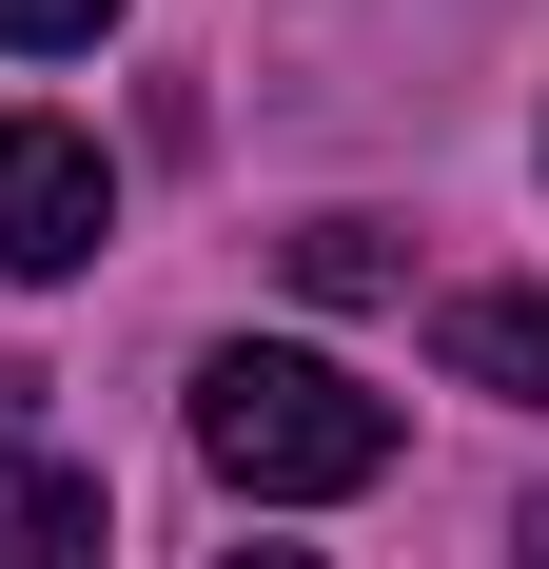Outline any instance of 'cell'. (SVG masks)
<instances>
[{
  "label": "cell",
  "mask_w": 549,
  "mask_h": 569,
  "mask_svg": "<svg viewBox=\"0 0 549 569\" xmlns=\"http://www.w3.org/2000/svg\"><path fill=\"white\" fill-rule=\"evenodd\" d=\"M236 569H315V550H236Z\"/></svg>",
  "instance_id": "8"
},
{
  "label": "cell",
  "mask_w": 549,
  "mask_h": 569,
  "mask_svg": "<svg viewBox=\"0 0 549 569\" xmlns=\"http://www.w3.org/2000/svg\"><path fill=\"white\" fill-rule=\"evenodd\" d=\"M432 373H451V393L549 412V295H451V315H432Z\"/></svg>",
  "instance_id": "4"
},
{
  "label": "cell",
  "mask_w": 549,
  "mask_h": 569,
  "mask_svg": "<svg viewBox=\"0 0 549 569\" xmlns=\"http://www.w3.org/2000/svg\"><path fill=\"white\" fill-rule=\"evenodd\" d=\"M118 0H0V59H59V40H99Z\"/></svg>",
  "instance_id": "6"
},
{
  "label": "cell",
  "mask_w": 549,
  "mask_h": 569,
  "mask_svg": "<svg viewBox=\"0 0 549 569\" xmlns=\"http://www.w3.org/2000/svg\"><path fill=\"white\" fill-rule=\"evenodd\" d=\"M295 295H392V236L373 217H315L295 236Z\"/></svg>",
  "instance_id": "5"
},
{
  "label": "cell",
  "mask_w": 549,
  "mask_h": 569,
  "mask_svg": "<svg viewBox=\"0 0 549 569\" xmlns=\"http://www.w3.org/2000/svg\"><path fill=\"white\" fill-rule=\"evenodd\" d=\"M510 550H530V569H549V491H530V530H510Z\"/></svg>",
  "instance_id": "7"
},
{
  "label": "cell",
  "mask_w": 549,
  "mask_h": 569,
  "mask_svg": "<svg viewBox=\"0 0 549 569\" xmlns=\"http://www.w3.org/2000/svg\"><path fill=\"white\" fill-rule=\"evenodd\" d=\"M118 236V158L79 118H0V276H79Z\"/></svg>",
  "instance_id": "2"
},
{
  "label": "cell",
  "mask_w": 549,
  "mask_h": 569,
  "mask_svg": "<svg viewBox=\"0 0 549 569\" xmlns=\"http://www.w3.org/2000/svg\"><path fill=\"white\" fill-rule=\"evenodd\" d=\"M0 569H99V471L0 432Z\"/></svg>",
  "instance_id": "3"
},
{
  "label": "cell",
  "mask_w": 549,
  "mask_h": 569,
  "mask_svg": "<svg viewBox=\"0 0 549 569\" xmlns=\"http://www.w3.org/2000/svg\"><path fill=\"white\" fill-rule=\"evenodd\" d=\"M197 452H217V491H256V511H333V491H373L392 471V393H353L333 353H197Z\"/></svg>",
  "instance_id": "1"
}]
</instances>
